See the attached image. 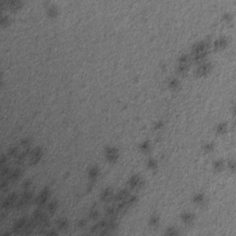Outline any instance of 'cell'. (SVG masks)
Segmentation results:
<instances>
[{"instance_id": "13", "label": "cell", "mask_w": 236, "mask_h": 236, "mask_svg": "<svg viewBox=\"0 0 236 236\" xmlns=\"http://www.w3.org/2000/svg\"><path fill=\"white\" fill-rule=\"evenodd\" d=\"M117 208L116 206H111L106 209V215L108 217H110V219H114V217H116V215H118Z\"/></svg>"}, {"instance_id": "35", "label": "cell", "mask_w": 236, "mask_h": 236, "mask_svg": "<svg viewBox=\"0 0 236 236\" xmlns=\"http://www.w3.org/2000/svg\"><path fill=\"white\" fill-rule=\"evenodd\" d=\"M31 181H30V180L25 181L23 184V187L25 188V189H27V188H29L30 186H31Z\"/></svg>"}, {"instance_id": "24", "label": "cell", "mask_w": 236, "mask_h": 236, "mask_svg": "<svg viewBox=\"0 0 236 236\" xmlns=\"http://www.w3.org/2000/svg\"><path fill=\"white\" fill-rule=\"evenodd\" d=\"M136 201H137V197H136V195H133V196L129 197V198L127 199L126 201H125V203H126L127 206H131V205H132V204L136 203Z\"/></svg>"}, {"instance_id": "33", "label": "cell", "mask_w": 236, "mask_h": 236, "mask_svg": "<svg viewBox=\"0 0 236 236\" xmlns=\"http://www.w3.org/2000/svg\"><path fill=\"white\" fill-rule=\"evenodd\" d=\"M8 171H9V168L7 167H7L2 168V170H1V176L2 177H5L6 175H7Z\"/></svg>"}, {"instance_id": "15", "label": "cell", "mask_w": 236, "mask_h": 236, "mask_svg": "<svg viewBox=\"0 0 236 236\" xmlns=\"http://www.w3.org/2000/svg\"><path fill=\"white\" fill-rule=\"evenodd\" d=\"M7 5H8L9 8L12 9V10H16V9L19 8L20 6L22 5V3L20 1H18V0H12V1L7 2Z\"/></svg>"}, {"instance_id": "21", "label": "cell", "mask_w": 236, "mask_h": 236, "mask_svg": "<svg viewBox=\"0 0 236 236\" xmlns=\"http://www.w3.org/2000/svg\"><path fill=\"white\" fill-rule=\"evenodd\" d=\"M187 70H188V66L186 64H180V66H178V68H177V71L181 74L185 73Z\"/></svg>"}, {"instance_id": "39", "label": "cell", "mask_w": 236, "mask_h": 236, "mask_svg": "<svg viewBox=\"0 0 236 236\" xmlns=\"http://www.w3.org/2000/svg\"><path fill=\"white\" fill-rule=\"evenodd\" d=\"M86 223H87V221L85 220V219H82V220H79V222H78V226H79V227H84L85 225H86Z\"/></svg>"}, {"instance_id": "29", "label": "cell", "mask_w": 236, "mask_h": 236, "mask_svg": "<svg viewBox=\"0 0 236 236\" xmlns=\"http://www.w3.org/2000/svg\"><path fill=\"white\" fill-rule=\"evenodd\" d=\"M204 200V196H203V195H195V197H194V201H195V202H197V203H200V202H202V201Z\"/></svg>"}, {"instance_id": "34", "label": "cell", "mask_w": 236, "mask_h": 236, "mask_svg": "<svg viewBox=\"0 0 236 236\" xmlns=\"http://www.w3.org/2000/svg\"><path fill=\"white\" fill-rule=\"evenodd\" d=\"M159 222V219L158 217H152L150 219V224L151 225H157Z\"/></svg>"}, {"instance_id": "19", "label": "cell", "mask_w": 236, "mask_h": 236, "mask_svg": "<svg viewBox=\"0 0 236 236\" xmlns=\"http://www.w3.org/2000/svg\"><path fill=\"white\" fill-rule=\"evenodd\" d=\"M182 219L184 220V222H191L193 220V215L191 213H184L182 215Z\"/></svg>"}, {"instance_id": "4", "label": "cell", "mask_w": 236, "mask_h": 236, "mask_svg": "<svg viewBox=\"0 0 236 236\" xmlns=\"http://www.w3.org/2000/svg\"><path fill=\"white\" fill-rule=\"evenodd\" d=\"M42 155V149H41V147H38L36 149H34L31 153V160H30V164L31 165H34L39 162V160H41Z\"/></svg>"}, {"instance_id": "9", "label": "cell", "mask_w": 236, "mask_h": 236, "mask_svg": "<svg viewBox=\"0 0 236 236\" xmlns=\"http://www.w3.org/2000/svg\"><path fill=\"white\" fill-rule=\"evenodd\" d=\"M29 153H30V148L24 149V150L22 151V152H20L19 154H18L16 157H15V161H16V163L19 164V163H21V162H23Z\"/></svg>"}, {"instance_id": "40", "label": "cell", "mask_w": 236, "mask_h": 236, "mask_svg": "<svg viewBox=\"0 0 236 236\" xmlns=\"http://www.w3.org/2000/svg\"><path fill=\"white\" fill-rule=\"evenodd\" d=\"M7 159L6 158L5 156H2V158H1V164L2 165H3L4 163H6V161H7Z\"/></svg>"}, {"instance_id": "11", "label": "cell", "mask_w": 236, "mask_h": 236, "mask_svg": "<svg viewBox=\"0 0 236 236\" xmlns=\"http://www.w3.org/2000/svg\"><path fill=\"white\" fill-rule=\"evenodd\" d=\"M112 190L111 188H106L105 190H103L101 193V198L104 202H108L112 199Z\"/></svg>"}, {"instance_id": "10", "label": "cell", "mask_w": 236, "mask_h": 236, "mask_svg": "<svg viewBox=\"0 0 236 236\" xmlns=\"http://www.w3.org/2000/svg\"><path fill=\"white\" fill-rule=\"evenodd\" d=\"M206 51V43L205 42H200L198 43H196L193 48V53L194 55L195 53H202V52Z\"/></svg>"}, {"instance_id": "22", "label": "cell", "mask_w": 236, "mask_h": 236, "mask_svg": "<svg viewBox=\"0 0 236 236\" xmlns=\"http://www.w3.org/2000/svg\"><path fill=\"white\" fill-rule=\"evenodd\" d=\"M31 138L27 137V138H23V139H21V142H20V144H21V146L24 148V149H26V148H30V145H31Z\"/></svg>"}, {"instance_id": "36", "label": "cell", "mask_w": 236, "mask_h": 236, "mask_svg": "<svg viewBox=\"0 0 236 236\" xmlns=\"http://www.w3.org/2000/svg\"><path fill=\"white\" fill-rule=\"evenodd\" d=\"M214 166H215L217 169H219V168L222 167V160H219V161H216L215 164H214Z\"/></svg>"}, {"instance_id": "30", "label": "cell", "mask_w": 236, "mask_h": 236, "mask_svg": "<svg viewBox=\"0 0 236 236\" xmlns=\"http://www.w3.org/2000/svg\"><path fill=\"white\" fill-rule=\"evenodd\" d=\"M157 165V161L155 160H153V159H150V160H149V161H148V166H149V168H155Z\"/></svg>"}, {"instance_id": "6", "label": "cell", "mask_w": 236, "mask_h": 236, "mask_svg": "<svg viewBox=\"0 0 236 236\" xmlns=\"http://www.w3.org/2000/svg\"><path fill=\"white\" fill-rule=\"evenodd\" d=\"M106 157L110 161H114L118 158V152L117 149L114 148H109L106 150Z\"/></svg>"}, {"instance_id": "14", "label": "cell", "mask_w": 236, "mask_h": 236, "mask_svg": "<svg viewBox=\"0 0 236 236\" xmlns=\"http://www.w3.org/2000/svg\"><path fill=\"white\" fill-rule=\"evenodd\" d=\"M127 195H128V191L125 190V189H124V190H122V191H120L119 193H118L117 195L114 196V200L121 202V201L125 200V198L127 197Z\"/></svg>"}, {"instance_id": "1", "label": "cell", "mask_w": 236, "mask_h": 236, "mask_svg": "<svg viewBox=\"0 0 236 236\" xmlns=\"http://www.w3.org/2000/svg\"><path fill=\"white\" fill-rule=\"evenodd\" d=\"M32 196H33V193L31 191L24 192V194L21 195V197L17 201V204H16L17 209H21V208H25V206H27L31 202V200L32 199Z\"/></svg>"}, {"instance_id": "8", "label": "cell", "mask_w": 236, "mask_h": 236, "mask_svg": "<svg viewBox=\"0 0 236 236\" xmlns=\"http://www.w3.org/2000/svg\"><path fill=\"white\" fill-rule=\"evenodd\" d=\"M210 69H211V65L209 63H206V64H203L202 66H200L197 68L196 74L198 76H204L208 74Z\"/></svg>"}, {"instance_id": "5", "label": "cell", "mask_w": 236, "mask_h": 236, "mask_svg": "<svg viewBox=\"0 0 236 236\" xmlns=\"http://www.w3.org/2000/svg\"><path fill=\"white\" fill-rule=\"evenodd\" d=\"M17 201H18L17 200V194H15V193L10 194V195L3 201V203H2V208H3L4 209H8V208H10Z\"/></svg>"}, {"instance_id": "16", "label": "cell", "mask_w": 236, "mask_h": 236, "mask_svg": "<svg viewBox=\"0 0 236 236\" xmlns=\"http://www.w3.org/2000/svg\"><path fill=\"white\" fill-rule=\"evenodd\" d=\"M129 184H130L131 187H136V186H138L140 184V177L138 175L132 176L130 181H129Z\"/></svg>"}, {"instance_id": "17", "label": "cell", "mask_w": 236, "mask_h": 236, "mask_svg": "<svg viewBox=\"0 0 236 236\" xmlns=\"http://www.w3.org/2000/svg\"><path fill=\"white\" fill-rule=\"evenodd\" d=\"M56 209H57V201L53 200V201H52L51 203L48 204L47 210H48L49 213H51V214L55 213V212L56 211Z\"/></svg>"}, {"instance_id": "28", "label": "cell", "mask_w": 236, "mask_h": 236, "mask_svg": "<svg viewBox=\"0 0 236 236\" xmlns=\"http://www.w3.org/2000/svg\"><path fill=\"white\" fill-rule=\"evenodd\" d=\"M10 21V18H9V17L7 16H4L1 18V24L2 25H7V24H8V22Z\"/></svg>"}, {"instance_id": "12", "label": "cell", "mask_w": 236, "mask_h": 236, "mask_svg": "<svg viewBox=\"0 0 236 236\" xmlns=\"http://www.w3.org/2000/svg\"><path fill=\"white\" fill-rule=\"evenodd\" d=\"M56 225H57L58 230H66V228H67V226H68V220L66 219V218H61V219H57Z\"/></svg>"}, {"instance_id": "37", "label": "cell", "mask_w": 236, "mask_h": 236, "mask_svg": "<svg viewBox=\"0 0 236 236\" xmlns=\"http://www.w3.org/2000/svg\"><path fill=\"white\" fill-rule=\"evenodd\" d=\"M141 149H149V143L148 142H144V143L141 144Z\"/></svg>"}, {"instance_id": "20", "label": "cell", "mask_w": 236, "mask_h": 236, "mask_svg": "<svg viewBox=\"0 0 236 236\" xmlns=\"http://www.w3.org/2000/svg\"><path fill=\"white\" fill-rule=\"evenodd\" d=\"M98 173H99V169L97 167H92L90 170V171H88V175H90V178H95V177H97Z\"/></svg>"}, {"instance_id": "32", "label": "cell", "mask_w": 236, "mask_h": 236, "mask_svg": "<svg viewBox=\"0 0 236 236\" xmlns=\"http://www.w3.org/2000/svg\"><path fill=\"white\" fill-rule=\"evenodd\" d=\"M188 61V56L187 55H182V56L179 58V62L180 64H186V62Z\"/></svg>"}, {"instance_id": "18", "label": "cell", "mask_w": 236, "mask_h": 236, "mask_svg": "<svg viewBox=\"0 0 236 236\" xmlns=\"http://www.w3.org/2000/svg\"><path fill=\"white\" fill-rule=\"evenodd\" d=\"M226 44H227V40L222 37V38H219V39H218V40L216 41L215 47L217 48V49H220V48L224 47Z\"/></svg>"}, {"instance_id": "26", "label": "cell", "mask_w": 236, "mask_h": 236, "mask_svg": "<svg viewBox=\"0 0 236 236\" xmlns=\"http://www.w3.org/2000/svg\"><path fill=\"white\" fill-rule=\"evenodd\" d=\"M169 86L171 87V88H176V87L178 86V80H177L176 78L171 79V80H170V82H169Z\"/></svg>"}, {"instance_id": "27", "label": "cell", "mask_w": 236, "mask_h": 236, "mask_svg": "<svg viewBox=\"0 0 236 236\" xmlns=\"http://www.w3.org/2000/svg\"><path fill=\"white\" fill-rule=\"evenodd\" d=\"M226 131V125L225 124H219L218 125V132L219 133H223Z\"/></svg>"}, {"instance_id": "25", "label": "cell", "mask_w": 236, "mask_h": 236, "mask_svg": "<svg viewBox=\"0 0 236 236\" xmlns=\"http://www.w3.org/2000/svg\"><path fill=\"white\" fill-rule=\"evenodd\" d=\"M98 214H99V212H98L97 209H91L90 212V214H88V216H90V218L91 219H97Z\"/></svg>"}, {"instance_id": "31", "label": "cell", "mask_w": 236, "mask_h": 236, "mask_svg": "<svg viewBox=\"0 0 236 236\" xmlns=\"http://www.w3.org/2000/svg\"><path fill=\"white\" fill-rule=\"evenodd\" d=\"M56 13H57V10L55 7H50L49 10H48V14L50 16H55V15H56Z\"/></svg>"}, {"instance_id": "3", "label": "cell", "mask_w": 236, "mask_h": 236, "mask_svg": "<svg viewBox=\"0 0 236 236\" xmlns=\"http://www.w3.org/2000/svg\"><path fill=\"white\" fill-rule=\"evenodd\" d=\"M27 222H28L27 218L23 217V218L18 219V220L15 222V224L13 225V228H12L13 232H14V233H20V232H22L23 229L25 228L26 224H27Z\"/></svg>"}, {"instance_id": "23", "label": "cell", "mask_w": 236, "mask_h": 236, "mask_svg": "<svg viewBox=\"0 0 236 236\" xmlns=\"http://www.w3.org/2000/svg\"><path fill=\"white\" fill-rule=\"evenodd\" d=\"M8 155L11 157H16L17 155H18V147H16V146H13V147H11L10 149H8Z\"/></svg>"}, {"instance_id": "2", "label": "cell", "mask_w": 236, "mask_h": 236, "mask_svg": "<svg viewBox=\"0 0 236 236\" xmlns=\"http://www.w3.org/2000/svg\"><path fill=\"white\" fill-rule=\"evenodd\" d=\"M49 196H50V189L48 187L43 188V189L42 190V192L39 194L38 196H37L36 204L40 206H43V205L46 203V201L48 200Z\"/></svg>"}, {"instance_id": "7", "label": "cell", "mask_w": 236, "mask_h": 236, "mask_svg": "<svg viewBox=\"0 0 236 236\" xmlns=\"http://www.w3.org/2000/svg\"><path fill=\"white\" fill-rule=\"evenodd\" d=\"M22 174V171L20 168H17V169H15L13 171H11L10 174L8 175V180L10 181V182H16V181H18V179L20 178V176H21Z\"/></svg>"}, {"instance_id": "38", "label": "cell", "mask_w": 236, "mask_h": 236, "mask_svg": "<svg viewBox=\"0 0 236 236\" xmlns=\"http://www.w3.org/2000/svg\"><path fill=\"white\" fill-rule=\"evenodd\" d=\"M205 149L206 150H211V149H213V145L212 144H206L205 146Z\"/></svg>"}]
</instances>
